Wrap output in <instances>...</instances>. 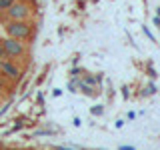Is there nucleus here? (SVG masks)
I'll return each mask as SVG.
<instances>
[{"label": "nucleus", "instance_id": "obj_7", "mask_svg": "<svg viewBox=\"0 0 160 150\" xmlns=\"http://www.w3.org/2000/svg\"><path fill=\"white\" fill-rule=\"evenodd\" d=\"M0 60H10V58H8V54H6V50H4L2 40H0Z\"/></svg>", "mask_w": 160, "mask_h": 150}, {"label": "nucleus", "instance_id": "obj_8", "mask_svg": "<svg viewBox=\"0 0 160 150\" xmlns=\"http://www.w3.org/2000/svg\"><path fill=\"white\" fill-rule=\"evenodd\" d=\"M82 82H86V84H90V86H96V84H98V78H94V76H88V78H84Z\"/></svg>", "mask_w": 160, "mask_h": 150}, {"label": "nucleus", "instance_id": "obj_10", "mask_svg": "<svg viewBox=\"0 0 160 150\" xmlns=\"http://www.w3.org/2000/svg\"><path fill=\"white\" fill-rule=\"evenodd\" d=\"M90 112H92V114H96V116H100V114H102V106H94L92 110H90Z\"/></svg>", "mask_w": 160, "mask_h": 150}, {"label": "nucleus", "instance_id": "obj_15", "mask_svg": "<svg viewBox=\"0 0 160 150\" xmlns=\"http://www.w3.org/2000/svg\"><path fill=\"white\" fill-rule=\"evenodd\" d=\"M158 18H160V8H158Z\"/></svg>", "mask_w": 160, "mask_h": 150}, {"label": "nucleus", "instance_id": "obj_12", "mask_svg": "<svg viewBox=\"0 0 160 150\" xmlns=\"http://www.w3.org/2000/svg\"><path fill=\"white\" fill-rule=\"evenodd\" d=\"M144 34H146V36H148L150 40H154V36H152V32H150V30H148L146 26H144Z\"/></svg>", "mask_w": 160, "mask_h": 150}, {"label": "nucleus", "instance_id": "obj_4", "mask_svg": "<svg viewBox=\"0 0 160 150\" xmlns=\"http://www.w3.org/2000/svg\"><path fill=\"white\" fill-rule=\"evenodd\" d=\"M0 72L4 74L8 80H20V76H22V70H20L14 62H10V60H0Z\"/></svg>", "mask_w": 160, "mask_h": 150}, {"label": "nucleus", "instance_id": "obj_1", "mask_svg": "<svg viewBox=\"0 0 160 150\" xmlns=\"http://www.w3.org/2000/svg\"><path fill=\"white\" fill-rule=\"evenodd\" d=\"M6 32L10 38H18V40H26L32 34V24L28 20H8L6 24Z\"/></svg>", "mask_w": 160, "mask_h": 150}, {"label": "nucleus", "instance_id": "obj_3", "mask_svg": "<svg viewBox=\"0 0 160 150\" xmlns=\"http://www.w3.org/2000/svg\"><path fill=\"white\" fill-rule=\"evenodd\" d=\"M2 44H4V50H6L8 58H20V56L26 54V46H24V42L18 40V38H10L8 36V38L2 40Z\"/></svg>", "mask_w": 160, "mask_h": 150}, {"label": "nucleus", "instance_id": "obj_6", "mask_svg": "<svg viewBox=\"0 0 160 150\" xmlns=\"http://www.w3.org/2000/svg\"><path fill=\"white\" fill-rule=\"evenodd\" d=\"M12 2H14V0H0V12H4V10H6Z\"/></svg>", "mask_w": 160, "mask_h": 150}, {"label": "nucleus", "instance_id": "obj_13", "mask_svg": "<svg viewBox=\"0 0 160 150\" xmlns=\"http://www.w3.org/2000/svg\"><path fill=\"white\" fill-rule=\"evenodd\" d=\"M120 150H136L134 146H120Z\"/></svg>", "mask_w": 160, "mask_h": 150}, {"label": "nucleus", "instance_id": "obj_5", "mask_svg": "<svg viewBox=\"0 0 160 150\" xmlns=\"http://www.w3.org/2000/svg\"><path fill=\"white\" fill-rule=\"evenodd\" d=\"M154 92H156V86H154V84H148V86L142 90V94H146V96H150V94H154Z\"/></svg>", "mask_w": 160, "mask_h": 150}, {"label": "nucleus", "instance_id": "obj_2", "mask_svg": "<svg viewBox=\"0 0 160 150\" xmlns=\"http://www.w3.org/2000/svg\"><path fill=\"white\" fill-rule=\"evenodd\" d=\"M4 12H6L8 20H28V16H30V4L24 2V0H14Z\"/></svg>", "mask_w": 160, "mask_h": 150}, {"label": "nucleus", "instance_id": "obj_9", "mask_svg": "<svg viewBox=\"0 0 160 150\" xmlns=\"http://www.w3.org/2000/svg\"><path fill=\"white\" fill-rule=\"evenodd\" d=\"M78 82H80V80H72V82L68 84V86H70V90H72V92H76V88H78Z\"/></svg>", "mask_w": 160, "mask_h": 150}, {"label": "nucleus", "instance_id": "obj_11", "mask_svg": "<svg viewBox=\"0 0 160 150\" xmlns=\"http://www.w3.org/2000/svg\"><path fill=\"white\" fill-rule=\"evenodd\" d=\"M4 86H6V76H4V74H0V90H2Z\"/></svg>", "mask_w": 160, "mask_h": 150}, {"label": "nucleus", "instance_id": "obj_14", "mask_svg": "<svg viewBox=\"0 0 160 150\" xmlns=\"http://www.w3.org/2000/svg\"><path fill=\"white\" fill-rule=\"evenodd\" d=\"M56 150H74V148H64V146H58Z\"/></svg>", "mask_w": 160, "mask_h": 150}]
</instances>
